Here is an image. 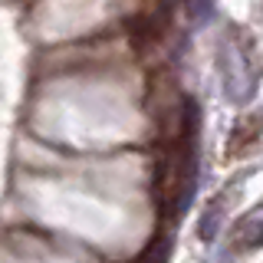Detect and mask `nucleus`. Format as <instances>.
Instances as JSON below:
<instances>
[{
	"label": "nucleus",
	"mask_w": 263,
	"mask_h": 263,
	"mask_svg": "<svg viewBox=\"0 0 263 263\" xmlns=\"http://www.w3.org/2000/svg\"><path fill=\"white\" fill-rule=\"evenodd\" d=\"M237 237V247L240 250H253V247L263 243V214H250V217H243L240 224L234 230Z\"/></svg>",
	"instance_id": "f257e3e1"
},
{
	"label": "nucleus",
	"mask_w": 263,
	"mask_h": 263,
	"mask_svg": "<svg viewBox=\"0 0 263 263\" xmlns=\"http://www.w3.org/2000/svg\"><path fill=\"white\" fill-rule=\"evenodd\" d=\"M217 217H220L217 204H211L208 214H204V220H201V237H204V240H211V237H214V224H217Z\"/></svg>",
	"instance_id": "f03ea898"
}]
</instances>
